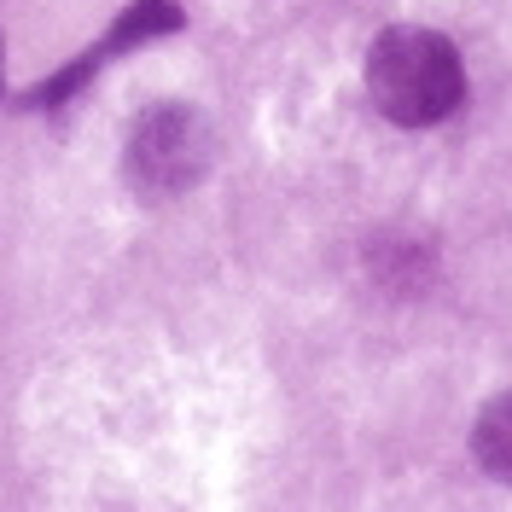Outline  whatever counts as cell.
I'll return each instance as SVG.
<instances>
[{
  "label": "cell",
  "mask_w": 512,
  "mask_h": 512,
  "mask_svg": "<svg viewBox=\"0 0 512 512\" xmlns=\"http://www.w3.org/2000/svg\"><path fill=\"white\" fill-rule=\"evenodd\" d=\"M367 94L396 128H431L460 111L466 64L443 30L396 24L367 47Z\"/></svg>",
  "instance_id": "1"
},
{
  "label": "cell",
  "mask_w": 512,
  "mask_h": 512,
  "mask_svg": "<svg viewBox=\"0 0 512 512\" xmlns=\"http://www.w3.org/2000/svg\"><path fill=\"white\" fill-rule=\"evenodd\" d=\"M210 152H216V140H210V123L198 111L158 105L128 134V175H134L140 192L169 198V192H187L210 169Z\"/></svg>",
  "instance_id": "2"
},
{
  "label": "cell",
  "mask_w": 512,
  "mask_h": 512,
  "mask_svg": "<svg viewBox=\"0 0 512 512\" xmlns=\"http://www.w3.org/2000/svg\"><path fill=\"white\" fill-rule=\"evenodd\" d=\"M169 30H181V6H175V0H134L123 18H117V30L105 35V41H99L88 59H76L70 70H64V76H53V82L41 88V105H64V99L76 94V88H82V82H88V76H94L105 59H117L123 47H140V41H152V35H169Z\"/></svg>",
  "instance_id": "3"
},
{
  "label": "cell",
  "mask_w": 512,
  "mask_h": 512,
  "mask_svg": "<svg viewBox=\"0 0 512 512\" xmlns=\"http://www.w3.org/2000/svg\"><path fill=\"white\" fill-rule=\"evenodd\" d=\"M472 454L495 483H512V390H501L472 425Z\"/></svg>",
  "instance_id": "4"
}]
</instances>
